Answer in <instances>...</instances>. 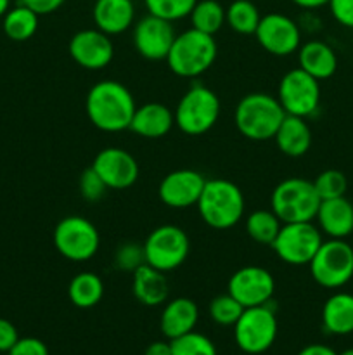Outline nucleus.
<instances>
[{"instance_id":"79ce46f5","label":"nucleus","mask_w":353,"mask_h":355,"mask_svg":"<svg viewBox=\"0 0 353 355\" xmlns=\"http://www.w3.org/2000/svg\"><path fill=\"white\" fill-rule=\"evenodd\" d=\"M298 355H338V354L327 345H322V343H311V345H307L305 349H301Z\"/></svg>"},{"instance_id":"f257e3e1","label":"nucleus","mask_w":353,"mask_h":355,"mask_svg":"<svg viewBox=\"0 0 353 355\" xmlns=\"http://www.w3.org/2000/svg\"><path fill=\"white\" fill-rule=\"evenodd\" d=\"M137 104L123 83L102 80L90 87L85 99V111L90 123L102 132H123L130 128Z\"/></svg>"},{"instance_id":"b1692460","label":"nucleus","mask_w":353,"mask_h":355,"mask_svg":"<svg viewBox=\"0 0 353 355\" xmlns=\"http://www.w3.org/2000/svg\"><path fill=\"white\" fill-rule=\"evenodd\" d=\"M132 291L134 297L145 307H158L166 302L170 293L168 279L165 272L144 263L134 272L132 279Z\"/></svg>"},{"instance_id":"dca6fc26","label":"nucleus","mask_w":353,"mask_h":355,"mask_svg":"<svg viewBox=\"0 0 353 355\" xmlns=\"http://www.w3.org/2000/svg\"><path fill=\"white\" fill-rule=\"evenodd\" d=\"M206 179L203 173L190 168L173 170L163 177L158 187V196L168 208L183 210V208L196 207L201 193L204 189Z\"/></svg>"},{"instance_id":"c756f323","label":"nucleus","mask_w":353,"mask_h":355,"mask_svg":"<svg viewBox=\"0 0 353 355\" xmlns=\"http://www.w3.org/2000/svg\"><path fill=\"white\" fill-rule=\"evenodd\" d=\"M189 17L194 30L215 37L225 24V7L218 0H197Z\"/></svg>"},{"instance_id":"a19ab883","label":"nucleus","mask_w":353,"mask_h":355,"mask_svg":"<svg viewBox=\"0 0 353 355\" xmlns=\"http://www.w3.org/2000/svg\"><path fill=\"white\" fill-rule=\"evenodd\" d=\"M66 0H21V3L30 7L31 10L38 14V16H45V14H52L57 9H61L62 3Z\"/></svg>"},{"instance_id":"6e6552de","label":"nucleus","mask_w":353,"mask_h":355,"mask_svg":"<svg viewBox=\"0 0 353 355\" xmlns=\"http://www.w3.org/2000/svg\"><path fill=\"white\" fill-rule=\"evenodd\" d=\"M145 263L161 272L179 269L190 253V239L179 225L165 224L149 232L144 241Z\"/></svg>"},{"instance_id":"20e7f679","label":"nucleus","mask_w":353,"mask_h":355,"mask_svg":"<svg viewBox=\"0 0 353 355\" xmlns=\"http://www.w3.org/2000/svg\"><path fill=\"white\" fill-rule=\"evenodd\" d=\"M217 55L218 45L213 35L189 28L176 35L165 61L180 78H197L213 66Z\"/></svg>"},{"instance_id":"4c0bfd02","label":"nucleus","mask_w":353,"mask_h":355,"mask_svg":"<svg viewBox=\"0 0 353 355\" xmlns=\"http://www.w3.org/2000/svg\"><path fill=\"white\" fill-rule=\"evenodd\" d=\"M9 355H48V349L42 340L33 338V336H26V338H19L14 343L12 349L7 352Z\"/></svg>"},{"instance_id":"ea45409f","label":"nucleus","mask_w":353,"mask_h":355,"mask_svg":"<svg viewBox=\"0 0 353 355\" xmlns=\"http://www.w3.org/2000/svg\"><path fill=\"white\" fill-rule=\"evenodd\" d=\"M19 340L16 326L7 319L0 318V352H9L14 343Z\"/></svg>"},{"instance_id":"6ab92c4d","label":"nucleus","mask_w":353,"mask_h":355,"mask_svg":"<svg viewBox=\"0 0 353 355\" xmlns=\"http://www.w3.org/2000/svg\"><path fill=\"white\" fill-rule=\"evenodd\" d=\"M318 229L329 239H345L353 232V205L345 196L322 200L315 215Z\"/></svg>"},{"instance_id":"1a4fd4ad","label":"nucleus","mask_w":353,"mask_h":355,"mask_svg":"<svg viewBox=\"0 0 353 355\" xmlns=\"http://www.w3.org/2000/svg\"><path fill=\"white\" fill-rule=\"evenodd\" d=\"M308 267L318 286L327 290L345 286L353 277V248L345 239L322 241Z\"/></svg>"},{"instance_id":"49530a36","label":"nucleus","mask_w":353,"mask_h":355,"mask_svg":"<svg viewBox=\"0 0 353 355\" xmlns=\"http://www.w3.org/2000/svg\"><path fill=\"white\" fill-rule=\"evenodd\" d=\"M338 355H353V349H346L345 352H341V354H338Z\"/></svg>"},{"instance_id":"c9c22d12","label":"nucleus","mask_w":353,"mask_h":355,"mask_svg":"<svg viewBox=\"0 0 353 355\" xmlns=\"http://www.w3.org/2000/svg\"><path fill=\"white\" fill-rule=\"evenodd\" d=\"M144 263V246L138 245V243H123V245L118 246L116 253H114V266H116V269L125 270V272L134 274Z\"/></svg>"},{"instance_id":"cd10ccee","label":"nucleus","mask_w":353,"mask_h":355,"mask_svg":"<svg viewBox=\"0 0 353 355\" xmlns=\"http://www.w3.org/2000/svg\"><path fill=\"white\" fill-rule=\"evenodd\" d=\"M38 14L31 10L30 7L19 6L12 7L3 14L2 28L7 38L14 42H26L37 33L38 30Z\"/></svg>"},{"instance_id":"bb28decb","label":"nucleus","mask_w":353,"mask_h":355,"mask_svg":"<svg viewBox=\"0 0 353 355\" xmlns=\"http://www.w3.org/2000/svg\"><path fill=\"white\" fill-rule=\"evenodd\" d=\"M68 297L78 309L96 307L104 297L102 279L93 272L76 274L68 286Z\"/></svg>"},{"instance_id":"9d476101","label":"nucleus","mask_w":353,"mask_h":355,"mask_svg":"<svg viewBox=\"0 0 353 355\" xmlns=\"http://www.w3.org/2000/svg\"><path fill=\"white\" fill-rule=\"evenodd\" d=\"M279 331L275 311L270 304L248 307L234 324V338L239 349L249 355L266 352L273 345Z\"/></svg>"},{"instance_id":"2eb2a0df","label":"nucleus","mask_w":353,"mask_h":355,"mask_svg":"<svg viewBox=\"0 0 353 355\" xmlns=\"http://www.w3.org/2000/svg\"><path fill=\"white\" fill-rule=\"evenodd\" d=\"M175 37L173 23L152 14L141 17L134 26L135 51L149 61L166 59Z\"/></svg>"},{"instance_id":"393cba45","label":"nucleus","mask_w":353,"mask_h":355,"mask_svg":"<svg viewBox=\"0 0 353 355\" xmlns=\"http://www.w3.org/2000/svg\"><path fill=\"white\" fill-rule=\"evenodd\" d=\"M273 139L282 155L291 156V158H300L307 155L311 146V130L307 123V118L286 114Z\"/></svg>"},{"instance_id":"473e14b6","label":"nucleus","mask_w":353,"mask_h":355,"mask_svg":"<svg viewBox=\"0 0 353 355\" xmlns=\"http://www.w3.org/2000/svg\"><path fill=\"white\" fill-rule=\"evenodd\" d=\"M242 311H244V307L228 293L218 295L210 302V318L218 326H232L234 328L237 319L241 318Z\"/></svg>"},{"instance_id":"c03bdc74","label":"nucleus","mask_w":353,"mask_h":355,"mask_svg":"<svg viewBox=\"0 0 353 355\" xmlns=\"http://www.w3.org/2000/svg\"><path fill=\"white\" fill-rule=\"evenodd\" d=\"M293 3H296L298 7H301V9H318V7H324L327 6L329 0H293Z\"/></svg>"},{"instance_id":"ddd939ff","label":"nucleus","mask_w":353,"mask_h":355,"mask_svg":"<svg viewBox=\"0 0 353 355\" xmlns=\"http://www.w3.org/2000/svg\"><path fill=\"white\" fill-rule=\"evenodd\" d=\"M227 293L232 295L244 309L266 305L275 293V279L260 266H246L235 270L227 284Z\"/></svg>"},{"instance_id":"c85d7f7f","label":"nucleus","mask_w":353,"mask_h":355,"mask_svg":"<svg viewBox=\"0 0 353 355\" xmlns=\"http://www.w3.org/2000/svg\"><path fill=\"white\" fill-rule=\"evenodd\" d=\"M262 14L251 0H234L225 9V24L239 35H255Z\"/></svg>"},{"instance_id":"4468645a","label":"nucleus","mask_w":353,"mask_h":355,"mask_svg":"<svg viewBox=\"0 0 353 355\" xmlns=\"http://www.w3.org/2000/svg\"><path fill=\"white\" fill-rule=\"evenodd\" d=\"M255 37L263 51L272 55H279V58H286L293 52H298L301 45L300 26L291 17L280 12L262 16Z\"/></svg>"},{"instance_id":"f3484780","label":"nucleus","mask_w":353,"mask_h":355,"mask_svg":"<svg viewBox=\"0 0 353 355\" xmlns=\"http://www.w3.org/2000/svg\"><path fill=\"white\" fill-rule=\"evenodd\" d=\"M69 55L82 68L99 71L111 64L114 58V45L109 35L100 30L76 31L69 40Z\"/></svg>"},{"instance_id":"aec40b11","label":"nucleus","mask_w":353,"mask_h":355,"mask_svg":"<svg viewBox=\"0 0 353 355\" xmlns=\"http://www.w3.org/2000/svg\"><path fill=\"white\" fill-rule=\"evenodd\" d=\"M173 125H175V116L166 104L147 103L137 106L128 130L142 139H161L168 135Z\"/></svg>"},{"instance_id":"39448f33","label":"nucleus","mask_w":353,"mask_h":355,"mask_svg":"<svg viewBox=\"0 0 353 355\" xmlns=\"http://www.w3.org/2000/svg\"><path fill=\"white\" fill-rule=\"evenodd\" d=\"M314 182L301 177H289L275 186L270 196V210L282 224L314 222L320 205Z\"/></svg>"},{"instance_id":"a878e982","label":"nucleus","mask_w":353,"mask_h":355,"mask_svg":"<svg viewBox=\"0 0 353 355\" xmlns=\"http://www.w3.org/2000/svg\"><path fill=\"white\" fill-rule=\"evenodd\" d=\"M322 326L331 335L353 333V295L334 293L322 307Z\"/></svg>"},{"instance_id":"9b49d317","label":"nucleus","mask_w":353,"mask_h":355,"mask_svg":"<svg viewBox=\"0 0 353 355\" xmlns=\"http://www.w3.org/2000/svg\"><path fill=\"white\" fill-rule=\"evenodd\" d=\"M322 245L320 229L314 222H289L280 225V231L270 248L287 266H308Z\"/></svg>"},{"instance_id":"a211bd4d","label":"nucleus","mask_w":353,"mask_h":355,"mask_svg":"<svg viewBox=\"0 0 353 355\" xmlns=\"http://www.w3.org/2000/svg\"><path fill=\"white\" fill-rule=\"evenodd\" d=\"M92 168L109 189H128L138 179L137 159L121 148H106L97 153Z\"/></svg>"},{"instance_id":"4be33fe9","label":"nucleus","mask_w":353,"mask_h":355,"mask_svg":"<svg viewBox=\"0 0 353 355\" xmlns=\"http://www.w3.org/2000/svg\"><path fill=\"white\" fill-rule=\"evenodd\" d=\"M197 319H199V309H197L196 302L185 297H179L165 305L161 319H159V328L166 338L175 340L194 331Z\"/></svg>"},{"instance_id":"423d86ee","label":"nucleus","mask_w":353,"mask_h":355,"mask_svg":"<svg viewBox=\"0 0 353 355\" xmlns=\"http://www.w3.org/2000/svg\"><path fill=\"white\" fill-rule=\"evenodd\" d=\"M221 104L217 94L204 85H192L180 97L173 111L175 125L187 135H203L217 125Z\"/></svg>"},{"instance_id":"f704fd0d","label":"nucleus","mask_w":353,"mask_h":355,"mask_svg":"<svg viewBox=\"0 0 353 355\" xmlns=\"http://www.w3.org/2000/svg\"><path fill=\"white\" fill-rule=\"evenodd\" d=\"M311 182H314V187L320 200L341 198L345 196L346 189H348V180H346L345 173L339 172V170H324Z\"/></svg>"},{"instance_id":"5701e85b","label":"nucleus","mask_w":353,"mask_h":355,"mask_svg":"<svg viewBox=\"0 0 353 355\" xmlns=\"http://www.w3.org/2000/svg\"><path fill=\"white\" fill-rule=\"evenodd\" d=\"M298 64H300L298 68L320 82L334 75L338 68V58L325 42L310 40L298 49Z\"/></svg>"},{"instance_id":"7c9ffc66","label":"nucleus","mask_w":353,"mask_h":355,"mask_svg":"<svg viewBox=\"0 0 353 355\" xmlns=\"http://www.w3.org/2000/svg\"><path fill=\"white\" fill-rule=\"evenodd\" d=\"M282 222L272 210H255L246 217V232L258 245L270 246L277 238Z\"/></svg>"},{"instance_id":"f8f14e48","label":"nucleus","mask_w":353,"mask_h":355,"mask_svg":"<svg viewBox=\"0 0 353 355\" xmlns=\"http://www.w3.org/2000/svg\"><path fill=\"white\" fill-rule=\"evenodd\" d=\"M277 99L286 114L300 118L311 116L320 104L318 80H315L301 68L291 69L280 78Z\"/></svg>"},{"instance_id":"412c9836","label":"nucleus","mask_w":353,"mask_h":355,"mask_svg":"<svg viewBox=\"0 0 353 355\" xmlns=\"http://www.w3.org/2000/svg\"><path fill=\"white\" fill-rule=\"evenodd\" d=\"M92 17L97 30L109 37L125 33L135 21L134 0H96Z\"/></svg>"},{"instance_id":"37998d69","label":"nucleus","mask_w":353,"mask_h":355,"mask_svg":"<svg viewBox=\"0 0 353 355\" xmlns=\"http://www.w3.org/2000/svg\"><path fill=\"white\" fill-rule=\"evenodd\" d=\"M144 355H173L172 343L170 342H152L147 349L144 350Z\"/></svg>"},{"instance_id":"e433bc0d","label":"nucleus","mask_w":353,"mask_h":355,"mask_svg":"<svg viewBox=\"0 0 353 355\" xmlns=\"http://www.w3.org/2000/svg\"><path fill=\"white\" fill-rule=\"evenodd\" d=\"M78 187L83 200L90 201V203H97V201H100L104 196H106L107 191H109V187L106 186V182L100 179V175L92 168V166L87 168L85 172L82 173V177H80L78 180Z\"/></svg>"},{"instance_id":"a18cd8bd","label":"nucleus","mask_w":353,"mask_h":355,"mask_svg":"<svg viewBox=\"0 0 353 355\" xmlns=\"http://www.w3.org/2000/svg\"><path fill=\"white\" fill-rule=\"evenodd\" d=\"M10 0H0V17H3V14L9 10Z\"/></svg>"},{"instance_id":"7ed1b4c3","label":"nucleus","mask_w":353,"mask_h":355,"mask_svg":"<svg viewBox=\"0 0 353 355\" xmlns=\"http://www.w3.org/2000/svg\"><path fill=\"white\" fill-rule=\"evenodd\" d=\"M286 118L279 99L266 92L246 94L235 106L234 121L239 134L249 141L263 142L275 137V132Z\"/></svg>"},{"instance_id":"2f4dec72","label":"nucleus","mask_w":353,"mask_h":355,"mask_svg":"<svg viewBox=\"0 0 353 355\" xmlns=\"http://www.w3.org/2000/svg\"><path fill=\"white\" fill-rule=\"evenodd\" d=\"M196 2L197 0H144L149 14L170 21V23L189 17Z\"/></svg>"},{"instance_id":"f03ea898","label":"nucleus","mask_w":353,"mask_h":355,"mask_svg":"<svg viewBox=\"0 0 353 355\" xmlns=\"http://www.w3.org/2000/svg\"><path fill=\"white\" fill-rule=\"evenodd\" d=\"M196 207L204 224L217 231H227L242 220L246 200L237 184L232 180L206 179Z\"/></svg>"},{"instance_id":"58836bf2","label":"nucleus","mask_w":353,"mask_h":355,"mask_svg":"<svg viewBox=\"0 0 353 355\" xmlns=\"http://www.w3.org/2000/svg\"><path fill=\"white\" fill-rule=\"evenodd\" d=\"M329 9L332 17L341 26L353 30V0H329Z\"/></svg>"},{"instance_id":"72a5a7b5","label":"nucleus","mask_w":353,"mask_h":355,"mask_svg":"<svg viewBox=\"0 0 353 355\" xmlns=\"http://www.w3.org/2000/svg\"><path fill=\"white\" fill-rule=\"evenodd\" d=\"M170 343L173 355H218L215 343L208 336L196 331L170 340Z\"/></svg>"},{"instance_id":"0eeeda50","label":"nucleus","mask_w":353,"mask_h":355,"mask_svg":"<svg viewBox=\"0 0 353 355\" xmlns=\"http://www.w3.org/2000/svg\"><path fill=\"white\" fill-rule=\"evenodd\" d=\"M59 255L69 262H87L99 252L100 236L96 225L85 217L69 215L57 222L52 234Z\"/></svg>"}]
</instances>
